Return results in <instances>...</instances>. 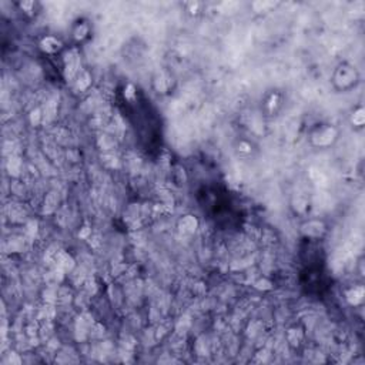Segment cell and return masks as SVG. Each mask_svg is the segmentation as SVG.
<instances>
[{
  "label": "cell",
  "instance_id": "6da1fadb",
  "mask_svg": "<svg viewBox=\"0 0 365 365\" xmlns=\"http://www.w3.org/2000/svg\"><path fill=\"white\" fill-rule=\"evenodd\" d=\"M358 71L355 70L354 66L342 63L338 67L335 68L334 76H332V81L334 84L340 89V90H350L354 86L358 83Z\"/></svg>",
  "mask_w": 365,
  "mask_h": 365
},
{
  "label": "cell",
  "instance_id": "7a4b0ae2",
  "mask_svg": "<svg viewBox=\"0 0 365 365\" xmlns=\"http://www.w3.org/2000/svg\"><path fill=\"white\" fill-rule=\"evenodd\" d=\"M338 138V131L334 125L319 124L311 133V141L315 147H330L334 141Z\"/></svg>",
  "mask_w": 365,
  "mask_h": 365
},
{
  "label": "cell",
  "instance_id": "3957f363",
  "mask_svg": "<svg viewBox=\"0 0 365 365\" xmlns=\"http://www.w3.org/2000/svg\"><path fill=\"white\" fill-rule=\"evenodd\" d=\"M301 234L308 240H319L327 234V226L321 220H307L301 224Z\"/></svg>",
  "mask_w": 365,
  "mask_h": 365
},
{
  "label": "cell",
  "instance_id": "277c9868",
  "mask_svg": "<svg viewBox=\"0 0 365 365\" xmlns=\"http://www.w3.org/2000/svg\"><path fill=\"white\" fill-rule=\"evenodd\" d=\"M61 47H63V43L53 36H46L45 39L40 42V49L49 55L57 53L59 50H61Z\"/></svg>",
  "mask_w": 365,
  "mask_h": 365
},
{
  "label": "cell",
  "instance_id": "5b68a950",
  "mask_svg": "<svg viewBox=\"0 0 365 365\" xmlns=\"http://www.w3.org/2000/svg\"><path fill=\"white\" fill-rule=\"evenodd\" d=\"M90 33V27H89V24L86 22H83V20H79L77 24L74 26V29H73V37L77 40V42H81V40H84L87 36Z\"/></svg>",
  "mask_w": 365,
  "mask_h": 365
},
{
  "label": "cell",
  "instance_id": "8992f818",
  "mask_svg": "<svg viewBox=\"0 0 365 365\" xmlns=\"http://www.w3.org/2000/svg\"><path fill=\"white\" fill-rule=\"evenodd\" d=\"M347 300H348L350 304H353V305L361 304L363 300H364V288H363V287H354L351 291L347 293Z\"/></svg>",
  "mask_w": 365,
  "mask_h": 365
},
{
  "label": "cell",
  "instance_id": "52a82bcc",
  "mask_svg": "<svg viewBox=\"0 0 365 365\" xmlns=\"http://www.w3.org/2000/svg\"><path fill=\"white\" fill-rule=\"evenodd\" d=\"M353 124L355 127H363L365 122V116H364V109H358L353 113V119H351Z\"/></svg>",
  "mask_w": 365,
  "mask_h": 365
}]
</instances>
